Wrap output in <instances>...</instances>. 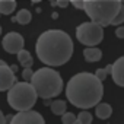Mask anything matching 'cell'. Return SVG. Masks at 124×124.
I'll list each match as a JSON object with an SVG mask.
<instances>
[{"label": "cell", "instance_id": "obj_1", "mask_svg": "<svg viewBox=\"0 0 124 124\" xmlns=\"http://www.w3.org/2000/svg\"><path fill=\"white\" fill-rule=\"evenodd\" d=\"M35 51L39 61L45 66H63L72 58L73 41L64 31L50 29L38 37Z\"/></svg>", "mask_w": 124, "mask_h": 124}, {"label": "cell", "instance_id": "obj_2", "mask_svg": "<svg viewBox=\"0 0 124 124\" xmlns=\"http://www.w3.org/2000/svg\"><path fill=\"white\" fill-rule=\"evenodd\" d=\"M104 95L102 82L92 73L82 72L70 78L66 86V96L72 105L80 109L95 107Z\"/></svg>", "mask_w": 124, "mask_h": 124}, {"label": "cell", "instance_id": "obj_3", "mask_svg": "<svg viewBox=\"0 0 124 124\" xmlns=\"http://www.w3.org/2000/svg\"><path fill=\"white\" fill-rule=\"evenodd\" d=\"M29 82L34 86L37 95L42 99L54 98L63 91V79L60 73L53 67H42L34 72Z\"/></svg>", "mask_w": 124, "mask_h": 124}, {"label": "cell", "instance_id": "obj_4", "mask_svg": "<svg viewBox=\"0 0 124 124\" xmlns=\"http://www.w3.org/2000/svg\"><path fill=\"white\" fill-rule=\"evenodd\" d=\"M83 10L91 21L99 23L101 26L111 25L114 16L121 8V0H82Z\"/></svg>", "mask_w": 124, "mask_h": 124}, {"label": "cell", "instance_id": "obj_5", "mask_svg": "<svg viewBox=\"0 0 124 124\" xmlns=\"http://www.w3.org/2000/svg\"><path fill=\"white\" fill-rule=\"evenodd\" d=\"M37 92L31 82H15L8 89V102L15 111L31 109L37 102Z\"/></svg>", "mask_w": 124, "mask_h": 124}, {"label": "cell", "instance_id": "obj_6", "mask_svg": "<svg viewBox=\"0 0 124 124\" xmlns=\"http://www.w3.org/2000/svg\"><path fill=\"white\" fill-rule=\"evenodd\" d=\"M76 38L80 44L86 47H93L102 42L104 39V31L102 26L93 21L91 22H83L76 28Z\"/></svg>", "mask_w": 124, "mask_h": 124}, {"label": "cell", "instance_id": "obj_7", "mask_svg": "<svg viewBox=\"0 0 124 124\" xmlns=\"http://www.w3.org/2000/svg\"><path fill=\"white\" fill-rule=\"evenodd\" d=\"M45 120L44 117L32 109H23V111H18L12 118H10V124H44Z\"/></svg>", "mask_w": 124, "mask_h": 124}, {"label": "cell", "instance_id": "obj_8", "mask_svg": "<svg viewBox=\"0 0 124 124\" xmlns=\"http://www.w3.org/2000/svg\"><path fill=\"white\" fill-rule=\"evenodd\" d=\"M25 45V39L21 34L18 32H9L3 37V41H2V47L6 53H10V54H16L19 50H22Z\"/></svg>", "mask_w": 124, "mask_h": 124}, {"label": "cell", "instance_id": "obj_9", "mask_svg": "<svg viewBox=\"0 0 124 124\" xmlns=\"http://www.w3.org/2000/svg\"><path fill=\"white\" fill-rule=\"evenodd\" d=\"M15 82L16 78L12 67L6 64L3 60H0V92H6Z\"/></svg>", "mask_w": 124, "mask_h": 124}, {"label": "cell", "instance_id": "obj_10", "mask_svg": "<svg viewBox=\"0 0 124 124\" xmlns=\"http://www.w3.org/2000/svg\"><path fill=\"white\" fill-rule=\"evenodd\" d=\"M111 78L117 86L124 88V55L111 64Z\"/></svg>", "mask_w": 124, "mask_h": 124}, {"label": "cell", "instance_id": "obj_11", "mask_svg": "<svg viewBox=\"0 0 124 124\" xmlns=\"http://www.w3.org/2000/svg\"><path fill=\"white\" fill-rule=\"evenodd\" d=\"M83 57L88 63H96L102 58V51L99 48H96L95 45L93 47H86L83 50Z\"/></svg>", "mask_w": 124, "mask_h": 124}, {"label": "cell", "instance_id": "obj_12", "mask_svg": "<svg viewBox=\"0 0 124 124\" xmlns=\"http://www.w3.org/2000/svg\"><path fill=\"white\" fill-rule=\"evenodd\" d=\"M95 107H96V108H95V114H96V117H98L99 120H107V118L111 117V114H112V108H111L109 104L98 102Z\"/></svg>", "mask_w": 124, "mask_h": 124}, {"label": "cell", "instance_id": "obj_13", "mask_svg": "<svg viewBox=\"0 0 124 124\" xmlns=\"http://www.w3.org/2000/svg\"><path fill=\"white\" fill-rule=\"evenodd\" d=\"M16 55H18V61H19V64L22 66V67H32V64H34V58H32V55H31V53L29 51H26V50H19L18 53H16Z\"/></svg>", "mask_w": 124, "mask_h": 124}, {"label": "cell", "instance_id": "obj_14", "mask_svg": "<svg viewBox=\"0 0 124 124\" xmlns=\"http://www.w3.org/2000/svg\"><path fill=\"white\" fill-rule=\"evenodd\" d=\"M31 19H32V15H31V12L28 10V9H21L18 13H16V16H13V22H18V23H21V25H28L29 22H31Z\"/></svg>", "mask_w": 124, "mask_h": 124}, {"label": "cell", "instance_id": "obj_15", "mask_svg": "<svg viewBox=\"0 0 124 124\" xmlns=\"http://www.w3.org/2000/svg\"><path fill=\"white\" fill-rule=\"evenodd\" d=\"M16 9V0H0V15H10Z\"/></svg>", "mask_w": 124, "mask_h": 124}, {"label": "cell", "instance_id": "obj_16", "mask_svg": "<svg viewBox=\"0 0 124 124\" xmlns=\"http://www.w3.org/2000/svg\"><path fill=\"white\" fill-rule=\"evenodd\" d=\"M51 112L54 114V115H61L64 111H66V108H67V104H66V101H63V99H57V101H53V104H51Z\"/></svg>", "mask_w": 124, "mask_h": 124}, {"label": "cell", "instance_id": "obj_17", "mask_svg": "<svg viewBox=\"0 0 124 124\" xmlns=\"http://www.w3.org/2000/svg\"><path fill=\"white\" fill-rule=\"evenodd\" d=\"M76 123H78V124H91V123H92V114L88 112L86 109H83V111L79 112V115L76 117Z\"/></svg>", "mask_w": 124, "mask_h": 124}, {"label": "cell", "instance_id": "obj_18", "mask_svg": "<svg viewBox=\"0 0 124 124\" xmlns=\"http://www.w3.org/2000/svg\"><path fill=\"white\" fill-rule=\"evenodd\" d=\"M61 123L63 124H76V115L73 112L64 111L63 114H61Z\"/></svg>", "mask_w": 124, "mask_h": 124}, {"label": "cell", "instance_id": "obj_19", "mask_svg": "<svg viewBox=\"0 0 124 124\" xmlns=\"http://www.w3.org/2000/svg\"><path fill=\"white\" fill-rule=\"evenodd\" d=\"M124 22V5H121V8H120V10H118V13L114 16V19H112V22H111V25H121Z\"/></svg>", "mask_w": 124, "mask_h": 124}, {"label": "cell", "instance_id": "obj_20", "mask_svg": "<svg viewBox=\"0 0 124 124\" xmlns=\"http://www.w3.org/2000/svg\"><path fill=\"white\" fill-rule=\"evenodd\" d=\"M32 75H34V72L31 70V67H23V72H22V78H23V80L29 82L31 78H32Z\"/></svg>", "mask_w": 124, "mask_h": 124}, {"label": "cell", "instance_id": "obj_21", "mask_svg": "<svg viewBox=\"0 0 124 124\" xmlns=\"http://www.w3.org/2000/svg\"><path fill=\"white\" fill-rule=\"evenodd\" d=\"M107 75H108V73H107V70H105V69H98V70L95 72V76H96L101 82H104V80H105Z\"/></svg>", "mask_w": 124, "mask_h": 124}, {"label": "cell", "instance_id": "obj_22", "mask_svg": "<svg viewBox=\"0 0 124 124\" xmlns=\"http://www.w3.org/2000/svg\"><path fill=\"white\" fill-rule=\"evenodd\" d=\"M69 3H70L69 0H55V2H54V5L58 6V8H67Z\"/></svg>", "mask_w": 124, "mask_h": 124}, {"label": "cell", "instance_id": "obj_23", "mask_svg": "<svg viewBox=\"0 0 124 124\" xmlns=\"http://www.w3.org/2000/svg\"><path fill=\"white\" fill-rule=\"evenodd\" d=\"M115 37H117V38L124 39V26H120V28H117V29H115Z\"/></svg>", "mask_w": 124, "mask_h": 124}, {"label": "cell", "instance_id": "obj_24", "mask_svg": "<svg viewBox=\"0 0 124 124\" xmlns=\"http://www.w3.org/2000/svg\"><path fill=\"white\" fill-rule=\"evenodd\" d=\"M69 2H70L76 9H83V3H82V0H69Z\"/></svg>", "mask_w": 124, "mask_h": 124}, {"label": "cell", "instance_id": "obj_25", "mask_svg": "<svg viewBox=\"0 0 124 124\" xmlns=\"http://www.w3.org/2000/svg\"><path fill=\"white\" fill-rule=\"evenodd\" d=\"M0 124H5V115L2 111H0Z\"/></svg>", "mask_w": 124, "mask_h": 124}, {"label": "cell", "instance_id": "obj_26", "mask_svg": "<svg viewBox=\"0 0 124 124\" xmlns=\"http://www.w3.org/2000/svg\"><path fill=\"white\" fill-rule=\"evenodd\" d=\"M105 70H107V73H111V64H108V66L105 67Z\"/></svg>", "mask_w": 124, "mask_h": 124}, {"label": "cell", "instance_id": "obj_27", "mask_svg": "<svg viewBox=\"0 0 124 124\" xmlns=\"http://www.w3.org/2000/svg\"><path fill=\"white\" fill-rule=\"evenodd\" d=\"M31 2H32V3H39L41 0H31Z\"/></svg>", "mask_w": 124, "mask_h": 124}, {"label": "cell", "instance_id": "obj_28", "mask_svg": "<svg viewBox=\"0 0 124 124\" xmlns=\"http://www.w3.org/2000/svg\"><path fill=\"white\" fill-rule=\"evenodd\" d=\"M0 34H2V26H0Z\"/></svg>", "mask_w": 124, "mask_h": 124}, {"label": "cell", "instance_id": "obj_29", "mask_svg": "<svg viewBox=\"0 0 124 124\" xmlns=\"http://www.w3.org/2000/svg\"><path fill=\"white\" fill-rule=\"evenodd\" d=\"M121 3H123V5H124V0H121Z\"/></svg>", "mask_w": 124, "mask_h": 124}, {"label": "cell", "instance_id": "obj_30", "mask_svg": "<svg viewBox=\"0 0 124 124\" xmlns=\"http://www.w3.org/2000/svg\"><path fill=\"white\" fill-rule=\"evenodd\" d=\"M50 2H54V0H50Z\"/></svg>", "mask_w": 124, "mask_h": 124}]
</instances>
